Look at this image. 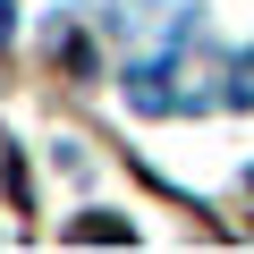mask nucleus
<instances>
[{"instance_id": "obj_1", "label": "nucleus", "mask_w": 254, "mask_h": 254, "mask_svg": "<svg viewBox=\"0 0 254 254\" xmlns=\"http://www.w3.org/2000/svg\"><path fill=\"white\" fill-rule=\"evenodd\" d=\"M76 237H102V246H127L136 229H127V220H76Z\"/></svg>"}, {"instance_id": "obj_2", "label": "nucleus", "mask_w": 254, "mask_h": 254, "mask_svg": "<svg viewBox=\"0 0 254 254\" xmlns=\"http://www.w3.org/2000/svg\"><path fill=\"white\" fill-rule=\"evenodd\" d=\"M0 43H9V0H0Z\"/></svg>"}]
</instances>
